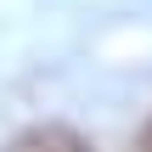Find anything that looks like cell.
Here are the masks:
<instances>
[{
  "mask_svg": "<svg viewBox=\"0 0 152 152\" xmlns=\"http://www.w3.org/2000/svg\"><path fill=\"white\" fill-rule=\"evenodd\" d=\"M6 152H90V147H85V135H73L68 124H34V130H23Z\"/></svg>",
  "mask_w": 152,
  "mask_h": 152,
  "instance_id": "1",
  "label": "cell"
},
{
  "mask_svg": "<svg viewBox=\"0 0 152 152\" xmlns=\"http://www.w3.org/2000/svg\"><path fill=\"white\" fill-rule=\"evenodd\" d=\"M141 152H152V124H147V130H141Z\"/></svg>",
  "mask_w": 152,
  "mask_h": 152,
  "instance_id": "2",
  "label": "cell"
}]
</instances>
